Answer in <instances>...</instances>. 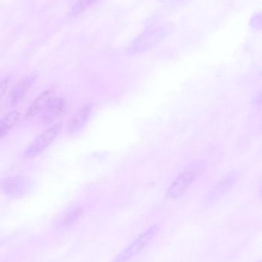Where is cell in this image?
<instances>
[{
	"instance_id": "obj_1",
	"label": "cell",
	"mask_w": 262,
	"mask_h": 262,
	"mask_svg": "<svg viewBox=\"0 0 262 262\" xmlns=\"http://www.w3.org/2000/svg\"><path fill=\"white\" fill-rule=\"evenodd\" d=\"M63 125V122L57 123L44 132L42 133L32 142L27 149L25 151L24 157L32 158L43 152L48 146H50L55 141L62 130Z\"/></svg>"
},
{
	"instance_id": "obj_2",
	"label": "cell",
	"mask_w": 262,
	"mask_h": 262,
	"mask_svg": "<svg viewBox=\"0 0 262 262\" xmlns=\"http://www.w3.org/2000/svg\"><path fill=\"white\" fill-rule=\"evenodd\" d=\"M159 230V226L157 225L150 226L132 244L129 245L123 252H120L112 262H126L130 260L147 246L148 243L158 233Z\"/></svg>"
},
{
	"instance_id": "obj_3",
	"label": "cell",
	"mask_w": 262,
	"mask_h": 262,
	"mask_svg": "<svg viewBox=\"0 0 262 262\" xmlns=\"http://www.w3.org/2000/svg\"><path fill=\"white\" fill-rule=\"evenodd\" d=\"M30 183L21 176L6 177L0 180V191L11 197H19L29 190Z\"/></svg>"
},
{
	"instance_id": "obj_4",
	"label": "cell",
	"mask_w": 262,
	"mask_h": 262,
	"mask_svg": "<svg viewBox=\"0 0 262 262\" xmlns=\"http://www.w3.org/2000/svg\"><path fill=\"white\" fill-rule=\"evenodd\" d=\"M196 178V174L192 171H186L180 174L171 185L166 192L168 198L177 199L184 195Z\"/></svg>"
},
{
	"instance_id": "obj_5",
	"label": "cell",
	"mask_w": 262,
	"mask_h": 262,
	"mask_svg": "<svg viewBox=\"0 0 262 262\" xmlns=\"http://www.w3.org/2000/svg\"><path fill=\"white\" fill-rule=\"evenodd\" d=\"M66 107V99L52 97L43 110L41 120L43 124H49L55 121L65 112Z\"/></svg>"
},
{
	"instance_id": "obj_6",
	"label": "cell",
	"mask_w": 262,
	"mask_h": 262,
	"mask_svg": "<svg viewBox=\"0 0 262 262\" xmlns=\"http://www.w3.org/2000/svg\"><path fill=\"white\" fill-rule=\"evenodd\" d=\"M91 114H92V107L89 104L82 107L71 120L68 126V132L69 134H75L82 130L89 121Z\"/></svg>"
},
{
	"instance_id": "obj_7",
	"label": "cell",
	"mask_w": 262,
	"mask_h": 262,
	"mask_svg": "<svg viewBox=\"0 0 262 262\" xmlns=\"http://www.w3.org/2000/svg\"><path fill=\"white\" fill-rule=\"evenodd\" d=\"M35 79H36V75H29L16 84L11 92L10 98L12 104H16L23 98L27 91L35 82Z\"/></svg>"
},
{
	"instance_id": "obj_8",
	"label": "cell",
	"mask_w": 262,
	"mask_h": 262,
	"mask_svg": "<svg viewBox=\"0 0 262 262\" xmlns=\"http://www.w3.org/2000/svg\"><path fill=\"white\" fill-rule=\"evenodd\" d=\"M83 209L79 205L72 206L58 219L57 226L61 228H68L75 224L83 214Z\"/></svg>"
},
{
	"instance_id": "obj_9",
	"label": "cell",
	"mask_w": 262,
	"mask_h": 262,
	"mask_svg": "<svg viewBox=\"0 0 262 262\" xmlns=\"http://www.w3.org/2000/svg\"><path fill=\"white\" fill-rule=\"evenodd\" d=\"M53 97L52 92L49 90L45 91L41 94L34 102L31 104L30 107L28 109L26 117L27 118H32V117L36 116L40 112L43 110L46 107L49 100Z\"/></svg>"
},
{
	"instance_id": "obj_10",
	"label": "cell",
	"mask_w": 262,
	"mask_h": 262,
	"mask_svg": "<svg viewBox=\"0 0 262 262\" xmlns=\"http://www.w3.org/2000/svg\"><path fill=\"white\" fill-rule=\"evenodd\" d=\"M237 179H238V172H231L230 173L228 174L221 181L218 183V186L215 188L212 193L210 195V199L212 200L218 199V197L221 196V195L227 192L231 186L235 183Z\"/></svg>"
},
{
	"instance_id": "obj_11",
	"label": "cell",
	"mask_w": 262,
	"mask_h": 262,
	"mask_svg": "<svg viewBox=\"0 0 262 262\" xmlns=\"http://www.w3.org/2000/svg\"><path fill=\"white\" fill-rule=\"evenodd\" d=\"M20 113L18 111H12L0 119V138L4 137L19 121Z\"/></svg>"
},
{
	"instance_id": "obj_12",
	"label": "cell",
	"mask_w": 262,
	"mask_h": 262,
	"mask_svg": "<svg viewBox=\"0 0 262 262\" xmlns=\"http://www.w3.org/2000/svg\"><path fill=\"white\" fill-rule=\"evenodd\" d=\"M98 1V0H78V1L72 6L70 14L73 15V16L78 15V14L84 12L89 6H92V4H94V3Z\"/></svg>"
},
{
	"instance_id": "obj_13",
	"label": "cell",
	"mask_w": 262,
	"mask_h": 262,
	"mask_svg": "<svg viewBox=\"0 0 262 262\" xmlns=\"http://www.w3.org/2000/svg\"><path fill=\"white\" fill-rule=\"evenodd\" d=\"M9 78H5L3 81H0V98L5 95L9 86Z\"/></svg>"
}]
</instances>
